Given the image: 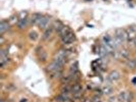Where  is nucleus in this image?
Returning a JSON list of instances; mask_svg holds the SVG:
<instances>
[{"mask_svg": "<svg viewBox=\"0 0 136 102\" xmlns=\"http://www.w3.org/2000/svg\"><path fill=\"white\" fill-rule=\"evenodd\" d=\"M66 56V52L64 50H61L57 53L54 61L63 66L65 63Z\"/></svg>", "mask_w": 136, "mask_h": 102, "instance_id": "obj_1", "label": "nucleus"}, {"mask_svg": "<svg viewBox=\"0 0 136 102\" xmlns=\"http://www.w3.org/2000/svg\"><path fill=\"white\" fill-rule=\"evenodd\" d=\"M115 36L120 38L121 40L123 41V42L125 40H128V35L127 32L126 31L121 29H118L116 30Z\"/></svg>", "mask_w": 136, "mask_h": 102, "instance_id": "obj_2", "label": "nucleus"}, {"mask_svg": "<svg viewBox=\"0 0 136 102\" xmlns=\"http://www.w3.org/2000/svg\"><path fill=\"white\" fill-rule=\"evenodd\" d=\"M63 66L54 61L53 62L51 63L47 66V70L49 72L55 73L56 72L59 71Z\"/></svg>", "mask_w": 136, "mask_h": 102, "instance_id": "obj_3", "label": "nucleus"}, {"mask_svg": "<svg viewBox=\"0 0 136 102\" xmlns=\"http://www.w3.org/2000/svg\"><path fill=\"white\" fill-rule=\"evenodd\" d=\"M62 40V42L65 44H70L73 43L74 40H75V36L74 34L71 32L68 34L66 36L61 38Z\"/></svg>", "mask_w": 136, "mask_h": 102, "instance_id": "obj_4", "label": "nucleus"}, {"mask_svg": "<svg viewBox=\"0 0 136 102\" xmlns=\"http://www.w3.org/2000/svg\"><path fill=\"white\" fill-rule=\"evenodd\" d=\"M132 96L131 93L122 92L119 96V100L121 102H130Z\"/></svg>", "mask_w": 136, "mask_h": 102, "instance_id": "obj_5", "label": "nucleus"}, {"mask_svg": "<svg viewBox=\"0 0 136 102\" xmlns=\"http://www.w3.org/2000/svg\"><path fill=\"white\" fill-rule=\"evenodd\" d=\"M38 56L39 58V59L40 61L41 62H44L47 58V54L46 52L43 50L42 49H40L38 52Z\"/></svg>", "mask_w": 136, "mask_h": 102, "instance_id": "obj_6", "label": "nucleus"}, {"mask_svg": "<svg viewBox=\"0 0 136 102\" xmlns=\"http://www.w3.org/2000/svg\"><path fill=\"white\" fill-rule=\"evenodd\" d=\"M71 31L70 30V29L67 26H63L62 28L61 29V30L58 32L59 35L61 36V37L62 38L66 35H67L68 34L71 32Z\"/></svg>", "mask_w": 136, "mask_h": 102, "instance_id": "obj_7", "label": "nucleus"}, {"mask_svg": "<svg viewBox=\"0 0 136 102\" xmlns=\"http://www.w3.org/2000/svg\"><path fill=\"white\" fill-rule=\"evenodd\" d=\"M42 16L39 14H35L32 16L31 19V24L32 25H38L40 20Z\"/></svg>", "mask_w": 136, "mask_h": 102, "instance_id": "obj_8", "label": "nucleus"}, {"mask_svg": "<svg viewBox=\"0 0 136 102\" xmlns=\"http://www.w3.org/2000/svg\"><path fill=\"white\" fill-rule=\"evenodd\" d=\"M48 23H49L48 18L42 16L38 25L40 29H44L47 26Z\"/></svg>", "mask_w": 136, "mask_h": 102, "instance_id": "obj_9", "label": "nucleus"}, {"mask_svg": "<svg viewBox=\"0 0 136 102\" xmlns=\"http://www.w3.org/2000/svg\"><path fill=\"white\" fill-rule=\"evenodd\" d=\"M120 77V74L117 71H112L109 75V79L111 81H114L117 80Z\"/></svg>", "mask_w": 136, "mask_h": 102, "instance_id": "obj_10", "label": "nucleus"}, {"mask_svg": "<svg viewBox=\"0 0 136 102\" xmlns=\"http://www.w3.org/2000/svg\"><path fill=\"white\" fill-rule=\"evenodd\" d=\"M53 33V29L52 28H49L45 30L44 32L42 35V39L43 40H46L50 38L52 34Z\"/></svg>", "mask_w": 136, "mask_h": 102, "instance_id": "obj_11", "label": "nucleus"}, {"mask_svg": "<svg viewBox=\"0 0 136 102\" xmlns=\"http://www.w3.org/2000/svg\"><path fill=\"white\" fill-rule=\"evenodd\" d=\"M17 25L18 28L20 29H24L28 25V20L27 18L19 19L17 23Z\"/></svg>", "mask_w": 136, "mask_h": 102, "instance_id": "obj_12", "label": "nucleus"}, {"mask_svg": "<svg viewBox=\"0 0 136 102\" xmlns=\"http://www.w3.org/2000/svg\"><path fill=\"white\" fill-rule=\"evenodd\" d=\"M9 28V25L8 23L5 22H1L0 24V32L1 33H4L7 31Z\"/></svg>", "mask_w": 136, "mask_h": 102, "instance_id": "obj_13", "label": "nucleus"}, {"mask_svg": "<svg viewBox=\"0 0 136 102\" xmlns=\"http://www.w3.org/2000/svg\"><path fill=\"white\" fill-rule=\"evenodd\" d=\"M108 53V51H107V50L104 45L99 47V50H98V53L99 54V55L101 57H105L107 55Z\"/></svg>", "mask_w": 136, "mask_h": 102, "instance_id": "obj_14", "label": "nucleus"}, {"mask_svg": "<svg viewBox=\"0 0 136 102\" xmlns=\"http://www.w3.org/2000/svg\"><path fill=\"white\" fill-rule=\"evenodd\" d=\"M68 98L67 94L63 93L62 94L59 95L56 98V101L58 102H65L66 101Z\"/></svg>", "mask_w": 136, "mask_h": 102, "instance_id": "obj_15", "label": "nucleus"}, {"mask_svg": "<svg viewBox=\"0 0 136 102\" xmlns=\"http://www.w3.org/2000/svg\"><path fill=\"white\" fill-rule=\"evenodd\" d=\"M82 89V87L80 85V84H75L72 87H71V91L74 93H79L81 90Z\"/></svg>", "mask_w": 136, "mask_h": 102, "instance_id": "obj_16", "label": "nucleus"}, {"mask_svg": "<svg viewBox=\"0 0 136 102\" xmlns=\"http://www.w3.org/2000/svg\"><path fill=\"white\" fill-rule=\"evenodd\" d=\"M70 73L72 76L75 75V74L78 73V66L77 63L73 64L70 67Z\"/></svg>", "mask_w": 136, "mask_h": 102, "instance_id": "obj_17", "label": "nucleus"}, {"mask_svg": "<svg viewBox=\"0 0 136 102\" xmlns=\"http://www.w3.org/2000/svg\"><path fill=\"white\" fill-rule=\"evenodd\" d=\"M63 26V25L60 22L57 21L55 23H54L53 27H54V28L55 29V30L58 32L61 30V29L62 28Z\"/></svg>", "mask_w": 136, "mask_h": 102, "instance_id": "obj_18", "label": "nucleus"}, {"mask_svg": "<svg viewBox=\"0 0 136 102\" xmlns=\"http://www.w3.org/2000/svg\"><path fill=\"white\" fill-rule=\"evenodd\" d=\"M30 39L33 41L36 40L38 38V34L35 31H32L29 34Z\"/></svg>", "mask_w": 136, "mask_h": 102, "instance_id": "obj_19", "label": "nucleus"}, {"mask_svg": "<svg viewBox=\"0 0 136 102\" xmlns=\"http://www.w3.org/2000/svg\"><path fill=\"white\" fill-rule=\"evenodd\" d=\"M112 91H113V89L111 87L109 86H107V87H105L103 88V92L105 94L108 95L111 94L112 92Z\"/></svg>", "mask_w": 136, "mask_h": 102, "instance_id": "obj_20", "label": "nucleus"}, {"mask_svg": "<svg viewBox=\"0 0 136 102\" xmlns=\"http://www.w3.org/2000/svg\"><path fill=\"white\" fill-rule=\"evenodd\" d=\"M120 55L125 58H127L130 55V53L126 49H122L120 52Z\"/></svg>", "mask_w": 136, "mask_h": 102, "instance_id": "obj_21", "label": "nucleus"}, {"mask_svg": "<svg viewBox=\"0 0 136 102\" xmlns=\"http://www.w3.org/2000/svg\"><path fill=\"white\" fill-rule=\"evenodd\" d=\"M127 65L131 69H134L136 66V61L134 60H129L127 62Z\"/></svg>", "mask_w": 136, "mask_h": 102, "instance_id": "obj_22", "label": "nucleus"}, {"mask_svg": "<svg viewBox=\"0 0 136 102\" xmlns=\"http://www.w3.org/2000/svg\"><path fill=\"white\" fill-rule=\"evenodd\" d=\"M27 14L26 12H22L20 13L19 15V19H26L27 18Z\"/></svg>", "mask_w": 136, "mask_h": 102, "instance_id": "obj_23", "label": "nucleus"}, {"mask_svg": "<svg viewBox=\"0 0 136 102\" xmlns=\"http://www.w3.org/2000/svg\"><path fill=\"white\" fill-rule=\"evenodd\" d=\"M71 88H70L68 86H66V87H64L62 89L63 93L67 94L70 90H71Z\"/></svg>", "mask_w": 136, "mask_h": 102, "instance_id": "obj_24", "label": "nucleus"}, {"mask_svg": "<svg viewBox=\"0 0 136 102\" xmlns=\"http://www.w3.org/2000/svg\"><path fill=\"white\" fill-rule=\"evenodd\" d=\"M133 83L135 84H136V78H135L133 79Z\"/></svg>", "mask_w": 136, "mask_h": 102, "instance_id": "obj_25", "label": "nucleus"}, {"mask_svg": "<svg viewBox=\"0 0 136 102\" xmlns=\"http://www.w3.org/2000/svg\"><path fill=\"white\" fill-rule=\"evenodd\" d=\"M134 43L135 44V45L136 46V37L135 38V39H134Z\"/></svg>", "mask_w": 136, "mask_h": 102, "instance_id": "obj_26", "label": "nucleus"}, {"mask_svg": "<svg viewBox=\"0 0 136 102\" xmlns=\"http://www.w3.org/2000/svg\"><path fill=\"white\" fill-rule=\"evenodd\" d=\"M1 102H3V101H2H2H1Z\"/></svg>", "mask_w": 136, "mask_h": 102, "instance_id": "obj_27", "label": "nucleus"}, {"mask_svg": "<svg viewBox=\"0 0 136 102\" xmlns=\"http://www.w3.org/2000/svg\"></svg>", "mask_w": 136, "mask_h": 102, "instance_id": "obj_28", "label": "nucleus"}]
</instances>
